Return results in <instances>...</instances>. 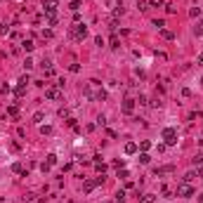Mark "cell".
Wrapping results in <instances>:
<instances>
[{
	"instance_id": "obj_13",
	"label": "cell",
	"mask_w": 203,
	"mask_h": 203,
	"mask_svg": "<svg viewBox=\"0 0 203 203\" xmlns=\"http://www.w3.org/2000/svg\"><path fill=\"white\" fill-rule=\"evenodd\" d=\"M40 132H43V135H50V132H52V128H50V125H43V128H40Z\"/></svg>"
},
{
	"instance_id": "obj_7",
	"label": "cell",
	"mask_w": 203,
	"mask_h": 203,
	"mask_svg": "<svg viewBox=\"0 0 203 203\" xmlns=\"http://www.w3.org/2000/svg\"><path fill=\"white\" fill-rule=\"evenodd\" d=\"M135 151H137V144L128 142V144H125V154H135Z\"/></svg>"
},
{
	"instance_id": "obj_2",
	"label": "cell",
	"mask_w": 203,
	"mask_h": 203,
	"mask_svg": "<svg viewBox=\"0 0 203 203\" xmlns=\"http://www.w3.org/2000/svg\"><path fill=\"white\" fill-rule=\"evenodd\" d=\"M71 38H73V40H83V38H85V35H88V28L83 26V24H76V26L71 28Z\"/></svg>"
},
{
	"instance_id": "obj_18",
	"label": "cell",
	"mask_w": 203,
	"mask_h": 203,
	"mask_svg": "<svg viewBox=\"0 0 203 203\" xmlns=\"http://www.w3.org/2000/svg\"><path fill=\"white\" fill-rule=\"evenodd\" d=\"M196 64H198V66H203V52H201V57H198V62H196Z\"/></svg>"
},
{
	"instance_id": "obj_8",
	"label": "cell",
	"mask_w": 203,
	"mask_h": 203,
	"mask_svg": "<svg viewBox=\"0 0 203 203\" xmlns=\"http://www.w3.org/2000/svg\"><path fill=\"white\" fill-rule=\"evenodd\" d=\"M196 175H198V170H196V172H194V170H189V172L184 175V182H191V179H194Z\"/></svg>"
},
{
	"instance_id": "obj_15",
	"label": "cell",
	"mask_w": 203,
	"mask_h": 203,
	"mask_svg": "<svg viewBox=\"0 0 203 203\" xmlns=\"http://www.w3.org/2000/svg\"><path fill=\"white\" fill-rule=\"evenodd\" d=\"M161 33H163V38H168V40H172V33H170V31H165V28H163Z\"/></svg>"
},
{
	"instance_id": "obj_14",
	"label": "cell",
	"mask_w": 203,
	"mask_h": 203,
	"mask_svg": "<svg viewBox=\"0 0 203 203\" xmlns=\"http://www.w3.org/2000/svg\"><path fill=\"white\" fill-rule=\"evenodd\" d=\"M40 121H43V114H40V111H38V114L33 116V123H40Z\"/></svg>"
},
{
	"instance_id": "obj_16",
	"label": "cell",
	"mask_w": 203,
	"mask_h": 203,
	"mask_svg": "<svg viewBox=\"0 0 203 203\" xmlns=\"http://www.w3.org/2000/svg\"><path fill=\"white\" fill-rule=\"evenodd\" d=\"M12 170H14V172H24V168H21L19 163H14V165H12Z\"/></svg>"
},
{
	"instance_id": "obj_3",
	"label": "cell",
	"mask_w": 203,
	"mask_h": 203,
	"mask_svg": "<svg viewBox=\"0 0 203 203\" xmlns=\"http://www.w3.org/2000/svg\"><path fill=\"white\" fill-rule=\"evenodd\" d=\"M194 187L187 184V182H182V184H177V196H194Z\"/></svg>"
},
{
	"instance_id": "obj_12",
	"label": "cell",
	"mask_w": 203,
	"mask_h": 203,
	"mask_svg": "<svg viewBox=\"0 0 203 203\" xmlns=\"http://www.w3.org/2000/svg\"><path fill=\"white\" fill-rule=\"evenodd\" d=\"M71 9H73V12H78V9H80V2H78V0H73V2H71Z\"/></svg>"
},
{
	"instance_id": "obj_6",
	"label": "cell",
	"mask_w": 203,
	"mask_h": 203,
	"mask_svg": "<svg viewBox=\"0 0 203 203\" xmlns=\"http://www.w3.org/2000/svg\"><path fill=\"white\" fill-rule=\"evenodd\" d=\"M156 201H158V196H154V194H144L140 203H156Z\"/></svg>"
},
{
	"instance_id": "obj_17",
	"label": "cell",
	"mask_w": 203,
	"mask_h": 203,
	"mask_svg": "<svg viewBox=\"0 0 203 203\" xmlns=\"http://www.w3.org/2000/svg\"><path fill=\"white\" fill-rule=\"evenodd\" d=\"M151 5H154V7H158V5H163V0H151Z\"/></svg>"
},
{
	"instance_id": "obj_10",
	"label": "cell",
	"mask_w": 203,
	"mask_h": 203,
	"mask_svg": "<svg viewBox=\"0 0 203 203\" xmlns=\"http://www.w3.org/2000/svg\"><path fill=\"white\" fill-rule=\"evenodd\" d=\"M21 47H24L26 52H31V50H33V43H31V40H24V43H21Z\"/></svg>"
},
{
	"instance_id": "obj_11",
	"label": "cell",
	"mask_w": 203,
	"mask_h": 203,
	"mask_svg": "<svg viewBox=\"0 0 203 203\" xmlns=\"http://www.w3.org/2000/svg\"><path fill=\"white\" fill-rule=\"evenodd\" d=\"M116 203H125V191H118L116 194Z\"/></svg>"
},
{
	"instance_id": "obj_1",
	"label": "cell",
	"mask_w": 203,
	"mask_h": 203,
	"mask_svg": "<svg viewBox=\"0 0 203 203\" xmlns=\"http://www.w3.org/2000/svg\"><path fill=\"white\" fill-rule=\"evenodd\" d=\"M163 140H165V147L177 144V130L175 128H165V130H163Z\"/></svg>"
},
{
	"instance_id": "obj_9",
	"label": "cell",
	"mask_w": 203,
	"mask_h": 203,
	"mask_svg": "<svg viewBox=\"0 0 203 203\" xmlns=\"http://www.w3.org/2000/svg\"><path fill=\"white\" fill-rule=\"evenodd\" d=\"M172 165H165V168H161V170H156V175H165V172H172Z\"/></svg>"
},
{
	"instance_id": "obj_5",
	"label": "cell",
	"mask_w": 203,
	"mask_h": 203,
	"mask_svg": "<svg viewBox=\"0 0 203 203\" xmlns=\"http://www.w3.org/2000/svg\"><path fill=\"white\" fill-rule=\"evenodd\" d=\"M132 109H135V102L132 99H125L123 102V114H132Z\"/></svg>"
},
{
	"instance_id": "obj_4",
	"label": "cell",
	"mask_w": 203,
	"mask_h": 203,
	"mask_svg": "<svg viewBox=\"0 0 203 203\" xmlns=\"http://www.w3.org/2000/svg\"><path fill=\"white\" fill-rule=\"evenodd\" d=\"M45 97L47 99H57L59 97V88H47L45 90Z\"/></svg>"
}]
</instances>
